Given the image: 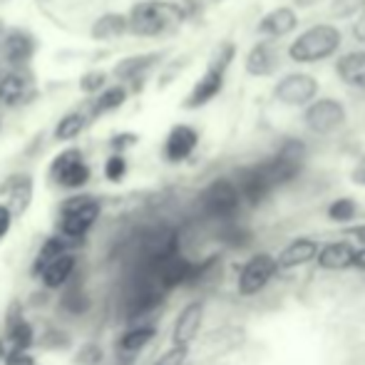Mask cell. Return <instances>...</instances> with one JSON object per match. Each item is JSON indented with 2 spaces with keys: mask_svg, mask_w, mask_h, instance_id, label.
I'll return each mask as SVG.
<instances>
[{
  "mask_svg": "<svg viewBox=\"0 0 365 365\" xmlns=\"http://www.w3.org/2000/svg\"><path fill=\"white\" fill-rule=\"evenodd\" d=\"M336 73L346 85L365 87V50H356V53L343 55L336 65Z\"/></svg>",
  "mask_w": 365,
  "mask_h": 365,
  "instance_id": "20",
  "label": "cell"
},
{
  "mask_svg": "<svg viewBox=\"0 0 365 365\" xmlns=\"http://www.w3.org/2000/svg\"><path fill=\"white\" fill-rule=\"evenodd\" d=\"M87 127V115L85 112H70L65 115L63 120L55 125V132L53 137L58 142H70V140H77L82 135V130Z\"/></svg>",
  "mask_w": 365,
  "mask_h": 365,
  "instance_id": "24",
  "label": "cell"
},
{
  "mask_svg": "<svg viewBox=\"0 0 365 365\" xmlns=\"http://www.w3.org/2000/svg\"><path fill=\"white\" fill-rule=\"evenodd\" d=\"M199 135L194 127L189 125H177L172 127V132L167 135V142H164V157L169 162H184L189 154L197 149Z\"/></svg>",
  "mask_w": 365,
  "mask_h": 365,
  "instance_id": "11",
  "label": "cell"
},
{
  "mask_svg": "<svg viewBox=\"0 0 365 365\" xmlns=\"http://www.w3.org/2000/svg\"><path fill=\"white\" fill-rule=\"evenodd\" d=\"M127 102V87L125 85H112V87H102L97 92V97L90 105V117H102L110 115V112L120 110Z\"/></svg>",
  "mask_w": 365,
  "mask_h": 365,
  "instance_id": "21",
  "label": "cell"
},
{
  "mask_svg": "<svg viewBox=\"0 0 365 365\" xmlns=\"http://www.w3.org/2000/svg\"><path fill=\"white\" fill-rule=\"evenodd\" d=\"M303 120H306V127L316 135H328V132L338 130V127L346 122V110L338 100H331V97H323V100H311L306 105V112H303Z\"/></svg>",
  "mask_w": 365,
  "mask_h": 365,
  "instance_id": "6",
  "label": "cell"
},
{
  "mask_svg": "<svg viewBox=\"0 0 365 365\" xmlns=\"http://www.w3.org/2000/svg\"><path fill=\"white\" fill-rule=\"evenodd\" d=\"M154 336H157V328H154V326L132 328V331H127L125 336L120 338L117 348H120L122 353H137V351H142L145 346H149V343L154 341Z\"/></svg>",
  "mask_w": 365,
  "mask_h": 365,
  "instance_id": "25",
  "label": "cell"
},
{
  "mask_svg": "<svg viewBox=\"0 0 365 365\" xmlns=\"http://www.w3.org/2000/svg\"><path fill=\"white\" fill-rule=\"evenodd\" d=\"M10 226H13V212L8 209V204H0V241L8 236Z\"/></svg>",
  "mask_w": 365,
  "mask_h": 365,
  "instance_id": "34",
  "label": "cell"
},
{
  "mask_svg": "<svg viewBox=\"0 0 365 365\" xmlns=\"http://www.w3.org/2000/svg\"><path fill=\"white\" fill-rule=\"evenodd\" d=\"M137 145V135L135 132H122V135H115L110 140V147L115 149V152H125V149L135 147Z\"/></svg>",
  "mask_w": 365,
  "mask_h": 365,
  "instance_id": "32",
  "label": "cell"
},
{
  "mask_svg": "<svg viewBox=\"0 0 365 365\" xmlns=\"http://www.w3.org/2000/svg\"><path fill=\"white\" fill-rule=\"evenodd\" d=\"M75 271V256L73 254H60L58 259H53L48 266H45L40 274H43V281L48 289H60L63 284H68V279Z\"/></svg>",
  "mask_w": 365,
  "mask_h": 365,
  "instance_id": "22",
  "label": "cell"
},
{
  "mask_svg": "<svg viewBox=\"0 0 365 365\" xmlns=\"http://www.w3.org/2000/svg\"><path fill=\"white\" fill-rule=\"evenodd\" d=\"M127 174V159L122 152H115L110 159L105 162V177L110 179V182H122Z\"/></svg>",
  "mask_w": 365,
  "mask_h": 365,
  "instance_id": "29",
  "label": "cell"
},
{
  "mask_svg": "<svg viewBox=\"0 0 365 365\" xmlns=\"http://www.w3.org/2000/svg\"><path fill=\"white\" fill-rule=\"evenodd\" d=\"M127 35V15L125 13H105L92 23L90 38L97 43H112Z\"/></svg>",
  "mask_w": 365,
  "mask_h": 365,
  "instance_id": "16",
  "label": "cell"
},
{
  "mask_svg": "<svg viewBox=\"0 0 365 365\" xmlns=\"http://www.w3.org/2000/svg\"><path fill=\"white\" fill-rule=\"evenodd\" d=\"M353 38H356L358 43H365V5H363L361 15H358V20L353 23Z\"/></svg>",
  "mask_w": 365,
  "mask_h": 365,
  "instance_id": "35",
  "label": "cell"
},
{
  "mask_svg": "<svg viewBox=\"0 0 365 365\" xmlns=\"http://www.w3.org/2000/svg\"><path fill=\"white\" fill-rule=\"evenodd\" d=\"M100 217V204L92 197H70L63 204V234L65 236H85L90 226Z\"/></svg>",
  "mask_w": 365,
  "mask_h": 365,
  "instance_id": "5",
  "label": "cell"
},
{
  "mask_svg": "<svg viewBox=\"0 0 365 365\" xmlns=\"http://www.w3.org/2000/svg\"><path fill=\"white\" fill-rule=\"evenodd\" d=\"M341 48V30L336 25H313V28L303 30L296 40L291 43L289 55L293 63H321V60L331 58L336 50Z\"/></svg>",
  "mask_w": 365,
  "mask_h": 365,
  "instance_id": "2",
  "label": "cell"
},
{
  "mask_svg": "<svg viewBox=\"0 0 365 365\" xmlns=\"http://www.w3.org/2000/svg\"><path fill=\"white\" fill-rule=\"evenodd\" d=\"M35 55V38L23 28L5 30L0 35V58L10 65V68H20V65L30 63Z\"/></svg>",
  "mask_w": 365,
  "mask_h": 365,
  "instance_id": "9",
  "label": "cell"
},
{
  "mask_svg": "<svg viewBox=\"0 0 365 365\" xmlns=\"http://www.w3.org/2000/svg\"><path fill=\"white\" fill-rule=\"evenodd\" d=\"M187 346H172L167 353H162V356L157 358L152 365H184L187 361Z\"/></svg>",
  "mask_w": 365,
  "mask_h": 365,
  "instance_id": "31",
  "label": "cell"
},
{
  "mask_svg": "<svg viewBox=\"0 0 365 365\" xmlns=\"http://www.w3.org/2000/svg\"><path fill=\"white\" fill-rule=\"evenodd\" d=\"M353 266H358V269H365V246L353 254Z\"/></svg>",
  "mask_w": 365,
  "mask_h": 365,
  "instance_id": "36",
  "label": "cell"
},
{
  "mask_svg": "<svg viewBox=\"0 0 365 365\" xmlns=\"http://www.w3.org/2000/svg\"><path fill=\"white\" fill-rule=\"evenodd\" d=\"M38 3H53V0H38Z\"/></svg>",
  "mask_w": 365,
  "mask_h": 365,
  "instance_id": "37",
  "label": "cell"
},
{
  "mask_svg": "<svg viewBox=\"0 0 365 365\" xmlns=\"http://www.w3.org/2000/svg\"><path fill=\"white\" fill-rule=\"evenodd\" d=\"M298 25V18L296 13H293L291 8H276L271 10V13H266L264 18H261L259 23V33L266 35V38H284V35H289L293 28Z\"/></svg>",
  "mask_w": 365,
  "mask_h": 365,
  "instance_id": "15",
  "label": "cell"
},
{
  "mask_svg": "<svg viewBox=\"0 0 365 365\" xmlns=\"http://www.w3.org/2000/svg\"><path fill=\"white\" fill-rule=\"evenodd\" d=\"M279 68V53L276 45L271 43H256L246 55V73L251 77H266Z\"/></svg>",
  "mask_w": 365,
  "mask_h": 365,
  "instance_id": "13",
  "label": "cell"
},
{
  "mask_svg": "<svg viewBox=\"0 0 365 365\" xmlns=\"http://www.w3.org/2000/svg\"><path fill=\"white\" fill-rule=\"evenodd\" d=\"M157 60H162L159 53H145V55H132V58H125L115 65L112 75L117 77L120 82H137L142 80L149 70L157 65Z\"/></svg>",
  "mask_w": 365,
  "mask_h": 365,
  "instance_id": "14",
  "label": "cell"
},
{
  "mask_svg": "<svg viewBox=\"0 0 365 365\" xmlns=\"http://www.w3.org/2000/svg\"><path fill=\"white\" fill-rule=\"evenodd\" d=\"M25 92H28V80L23 75L15 70L0 73V110L18 107L25 100Z\"/></svg>",
  "mask_w": 365,
  "mask_h": 365,
  "instance_id": "18",
  "label": "cell"
},
{
  "mask_svg": "<svg viewBox=\"0 0 365 365\" xmlns=\"http://www.w3.org/2000/svg\"><path fill=\"white\" fill-rule=\"evenodd\" d=\"M276 271H279V261H276L274 256H269V254L251 256L239 274V293L241 296H254V293H259L271 279H274Z\"/></svg>",
  "mask_w": 365,
  "mask_h": 365,
  "instance_id": "7",
  "label": "cell"
},
{
  "mask_svg": "<svg viewBox=\"0 0 365 365\" xmlns=\"http://www.w3.org/2000/svg\"><path fill=\"white\" fill-rule=\"evenodd\" d=\"M328 217L333 221H351L356 217V202L353 199H336V202L328 207Z\"/></svg>",
  "mask_w": 365,
  "mask_h": 365,
  "instance_id": "30",
  "label": "cell"
},
{
  "mask_svg": "<svg viewBox=\"0 0 365 365\" xmlns=\"http://www.w3.org/2000/svg\"><path fill=\"white\" fill-rule=\"evenodd\" d=\"M107 75L105 70H90V73H85L80 77V92H85V95H97V92L102 90V87H107Z\"/></svg>",
  "mask_w": 365,
  "mask_h": 365,
  "instance_id": "28",
  "label": "cell"
},
{
  "mask_svg": "<svg viewBox=\"0 0 365 365\" xmlns=\"http://www.w3.org/2000/svg\"><path fill=\"white\" fill-rule=\"evenodd\" d=\"M187 18L184 8L174 0H142L127 15V33L137 38H157L177 28Z\"/></svg>",
  "mask_w": 365,
  "mask_h": 365,
  "instance_id": "1",
  "label": "cell"
},
{
  "mask_svg": "<svg viewBox=\"0 0 365 365\" xmlns=\"http://www.w3.org/2000/svg\"><path fill=\"white\" fill-rule=\"evenodd\" d=\"M8 194H10V202L8 209L15 214H25L30 207V199H33V179L30 177H15L13 182L8 184Z\"/></svg>",
  "mask_w": 365,
  "mask_h": 365,
  "instance_id": "23",
  "label": "cell"
},
{
  "mask_svg": "<svg viewBox=\"0 0 365 365\" xmlns=\"http://www.w3.org/2000/svg\"><path fill=\"white\" fill-rule=\"evenodd\" d=\"M50 177L65 189H82L90 182L92 172L87 167L85 157H82L80 149H63L58 157L50 164Z\"/></svg>",
  "mask_w": 365,
  "mask_h": 365,
  "instance_id": "4",
  "label": "cell"
},
{
  "mask_svg": "<svg viewBox=\"0 0 365 365\" xmlns=\"http://www.w3.org/2000/svg\"><path fill=\"white\" fill-rule=\"evenodd\" d=\"M239 197L241 192L236 189L234 182L229 179H217L212 187L204 192L202 202H204V209H207L212 217H231L239 207Z\"/></svg>",
  "mask_w": 365,
  "mask_h": 365,
  "instance_id": "10",
  "label": "cell"
},
{
  "mask_svg": "<svg viewBox=\"0 0 365 365\" xmlns=\"http://www.w3.org/2000/svg\"><path fill=\"white\" fill-rule=\"evenodd\" d=\"M202 318H204V306L199 301L189 303L182 313H179L177 323H174V333L172 341L174 346H189V343L197 338L199 328H202Z\"/></svg>",
  "mask_w": 365,
  "mask_h": 365,
  "instance_id": "12",
  "label": "cell"
},
{
  "mask_svg": "<svg viewBox=\"0 0 365 365\" xmlns=\"http://www.w3.org/2000/svg\"><path fill=\"white\" fill-rule=\"evenodd\" d=\"M60 254H65V241L63 239H48L43 244V249H40L38 259H35V271L40 274V271H43L53 259H58Z\"/></svg>",
  "mask_w": 365,
  "mask_h": 365,
  "instance_id": "27",
  "label": "cell"
},
{
  "mask_svg": "<svg viewBox=\"0 0 365 365\" xmlns=\"http://www.w3.org/2000/svg\"><path fill=\"white\" fill-rule=\"evenodd\" d=\"M274 95H276V100H279L281 105L306 107L311 100H316L318 80H316V77H311V75H303V73L286 75L284 80L276 85Z\"/></svg>",
  "mask_w": 365,
  "mask_h": 365,
  "instance_id": "8",
  "label": "cell"
},
{
  "mask_svg": "<svg viewBox=\"0 0 365 365\" xmlns=\"http://www.w3.org/2000/svg\"><path fill=\"white\" fill-rule=\"evenodd\" d=\"M234 55H236L234 43L221 45V48L217 50V55L209 60L207 73L199 77L197 85L192 87V92H189L187 100H184V107H187V110H199V107L209 105V102L219 95L221 87H224L226 70H229V65L234 63Z\"/></svg>",
  "mask_w": 365,
  "mask_h": 365,
  "instance_id": "3",
  "label": "cell"
},
{
  "mask_svg": "<svg viewBox=\"0 0 365 365\" xmlns=\"http://www.w3.org/2000/svg\"><path fill=\"white\" fill-rule=\"evenodd\" d=\"M353 249L351 244L346 241H333V244H326L323 249H318L316 259L321 264V269H328V271H343L348 266H353Z\"/></svg>",
  "mask_w": 365,
  "mask_h": 365,
  "instance_id": "17",
  "label": "cell"
},
{
  "mask_svg": "<svg viewBox=\"0 0 365 365\" xmlns=\"http://www.w3.org/2000/svg\"><path fill=\"white\" fill-rule=\"evenodd\" d=\"M318 254V244L313 239H296L291 241L289 246H286L284 251H281V256L276 261H279L281 269H296V266H303L308 264V261H313Z\"/></svg>",
  "mask_w": 365,
  "mask_h": 365,
  "instance_id": "19",
  "label": "cell"
},
{
  "mask_svg": "<svg viewBox=\"0 0 365 365\" xmlns=\"http://www.w3.org/2000/svg\"><path fill=\"white\" fill-rule=\"evenodd\" d=\"M8 336H10V341H13V348H20V351H28V346L33 343V328H30V323H28V321L18 318V321H10Z\"/></svg>",
  "mask_w": 365,
  "mask_h": 365,
  "instance_id": "26",
  "label": "cell"
},
{
  "mask_svg": "<svg viewBox=\"0 0 365 365\" xmlns=\"http://www.w3.org/2000/svg\"><path fill=\"white\" fill-rule=\"evenodd\" d=\"M5 365H35L33 356H28V351H20V348H13L5 358Z\"/></svg>",
  "mask_w": 365,
  "mask_h": 365,
  "instance_id": "33",
  "label": "cell"
}]
</instances>
